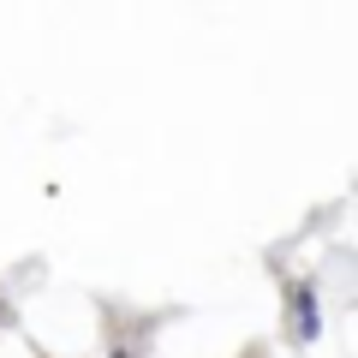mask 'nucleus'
I'll list each match as a JSON object with an SVG mask.
<instances>
[{
    "instance_id": "f257e3e1",
    "label": "nucleus",
    "mask_w": 358,
    "mask_h": 358,
    "mask_svg": "<svg viewBox=\"0 0 358 358\" xmlns=\"http://www.w3.org/2000/svg\"><path fill=\"white\" fill-rule=\"evenodd\" d=\"M322 334V310H317V293L299 287L293 293V341H317Z\"/></svg>"
}]
</instances>
